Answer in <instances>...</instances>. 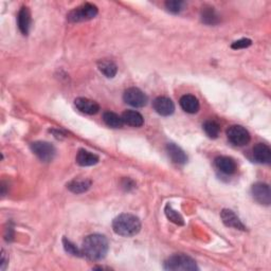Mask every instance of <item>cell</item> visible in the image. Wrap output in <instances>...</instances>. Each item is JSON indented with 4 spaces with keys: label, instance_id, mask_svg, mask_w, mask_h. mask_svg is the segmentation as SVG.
Segmentation results:
<instances>
[{
    "label": "cell",
    "instance_id": "ba28073f",
    "mask_svg": "<svg viewBox=\"0 0 271 271\" xmlns=\"http://www.w3.org/2000/svg\"><path fill=\"white\" fill-rule=\"evenodd\" d=\"M251 194L255 202L260 204L269 205L271 203V191L269 185L264 182H256L252 185Z\"/></svg>",
    "mask_w": 271,
    "mask_h": 271
},
{
    "label": "cell",
    "instance_id": "ffe728a7",
    "mask_svg": "<svg viewBox=\"0 0 271 271\" xmlns=\"http://www.w3.org/2000/svg\"><path fill=\"white\" fill-rule=\"evenodd\" d=\"M90 187H91V181L87 179L72 180L67 184V189L74 194L85 193V192H87L89 190Z\"/></svg>",
    "mask_w": 271,
    "mask_h": 271
},
{
    "label": "cell",
    "instance_id": "3957f363",
    "mask_svg": "<svg viewBox=\"0 0 271 271\" xmlns=\"http://www.w3.org/2000/svg\"><path fill=\"white\" fill-rule=\"evenodd\" d=\"M165 269L170 271H195L197 267L196 262L189 255L185 254H174L165 262Z\"/></svg>",
    "mask_w": 271,
    "mask_h": 271
},
{
    "label": "cell",
    "instance_id": "d6986e66",
    "mask_svg": "<svg viewBox=\"0 0 271 271\" xmlns=\"http://www.w3.org/2000/svg\"><path fill=\"white\" fill-rule=\"evenodd\" d=\"M201 16H202L203 23L205 25H209V26L216 25L219 21V17L217 15V13L215 12V10H214V8H212V6H208V5L203 6L202 10Z\"/></svg>",
    "mask_w": 271,
    "mask_h": 271
},
{
    "label": "cell",
    "instance_id": "603a6c76",
    "mask_svg": "<svg viewBox=\"0 0 271 271\" xmlns=\"http://www.w3.org/2000/svg\"><path fill=\"white\" fill-rule=\"evenodd\" d=\"M203 127L204 133L206 134L208 137H210L212 139H216L218 137L219 132H220V127L216 121H213V120L205 121Z\"/></svg>",
    "mask_w": 271,
    "mask_h": 271
},
{
    "label": "cell",
    "instance_id": "8992f818",
    "mask_svg": "<svg viewBox=\"0 0 271 271\" xmlns=\"http://www.w3.org/2000/svg\"><path fill=\"white\" fill-rule=\"evenodd\" d=\"M31 149L34 155L42 162H51L56 154L55 147L46 141H36L31 144Z\"/></svg>",
    "mask_w": 271,
    "mask_h": 271
},
{
    "label": "cell",
    "instance_id": "52a82bcc",
    "mask_svg": "<svg viewBox=\"0 0 271 271\" xmlns=\"http://www.w3.org/2000/svg\"><path fill=\"white\" fill-rule=\"evenodd\" d=\"M124 102L128 105H131L136 108H140V107H144L147 104L148 98L143 91L139 88L132 87L125 90L123 95Z\"/></svg>",
    "mask_w": 271,
    "mask_h": 271
},
{
    "label": "cell",
    "instance_id": "5bb4252c",
    "mask_svg": "<svg viewBox=\"0 0 271 271\" xmlns=\"http://www.w3.org/2000/svg\"><path fill=\"white\" fill-rule=\"evenodd\" d=\"M168 155L176 165H185L188 162V156L183 152V149L175 143H169L167 145Z\"/></svg>",
    "mask_w": 271,
    "mask_h": 271
},
{
    "label": "cell",
    "instance_id": "4fadbf2b",
    "mask_svg": "<svg viewBox=\"0 0 271 271\" xmlns=\"http://www.w3.org/2000/svg\"><path fill=\"white\" fill-rule=\"evenodd\" d=\"M252 156L256 162L268 165L271 161V149L266 144L258 143L252 149Z\"/></svg>",
    "mask_w": 271,
    "mask_h": 271
},
{
    "label": "cell",
    "instance_id": "277c9868",
    "mask_svg": "<svg viewBox=\"0 0 271 271\" xmlns=\"http://www.w3.org/2000/svg\"><path fill=\"white\" fill-rule=\"evenodd\" d=\"M98 15V8L92 3H85L70 11L67 18L71 23H80L95 18Z\"/></svg>",
    "mask_w": 271,
    "mask_h": 271
},
{
    "label": "cell",
    "instance_id": "7402d4cb",
    "mask_svg": "<svg viewBox=\"0 0 271 271\" xmlns=\"http://www.w3.org/2000/svg\"><path fill=\"white\" fill-rule=\"evenodd\" d=\"M103 121L107 126H109L111 128H120V127H122L124 124L122 117H120L119 115H117V113L111 112V111L104 112Z\"/></svg>",
    "mask_w": 271,
    "mask_h": 271
},
{
    "label": "cell",
    "instance_id": "f1b7e54d",
    "mask_svg": "<svg viewBox=\"0 0 271 271\" xmlns=\"http://www.w3.org/2000/svg\"><path fill=\"white\" fill-rule=\"evenodd\" d=\"M8 262H9V260H6L5 252H4V250H2V252H1V270L5 269V266H6V264H8Z\"/></svg>",
    "mask_w": 271,
    "mask_h": 271
},
{
    "label": "cell",
    "instance_id": "d4e9b609",
    "mask_svg": "<svg viewBox=\"0 0 271 271\" xmlns=\"http://www.w3.org/2000/svg\"><path fill=\"white\" fill-rule=\"evenodd\" d=\"M63 245H64V248H65L66 252H68L69 254L73 255V256H78V258H81V256H83V251L80 250L72 241H70L69 239L67 238H64L63 239Z\"/></svg>",
    "mask_w": 271,
    "mask_h": 271
},
{
    "label": "cell",
    "instance_id": "83f0119b",
    "mask_svg": "<svg viewBox=\"0 0 271 271\" xmlns=\"http://www.w3.org/2000/svg\"><path fill=\"white\" fill-rule=\"evenodd\" d=\"M123 187H124L125 190L128 191L130 189H134L135 188V183H134V181H132L131 179H128V178H127V179H124Z\"/></svg>",
    "mask_w": 271,
    "mask_h": 271
},
{
    "label": "cell",
    "instance_id": "4316f807",
    "mask_svg": "<svg viewBox=\"0 0 271 271\" xmlns=\"http://www.w3.org/2000/svg\"><path fill=\"white\" fill-rule=\"evenodd\" d=\"M252 44V41L248 38H241L238 39L237 41H234L233 44L231 45V48L234 50H238V49H244V48H248L250 47Z\"/></svg>",
    "mask_w": 271,
    "mask_h": 271
},
{
    "label": "cell",
    "instance_id": "9c48e42d",
    "mask_svg": "<svg viewBox=\"0 0 271 271\" xmlns=\"http://www.w3.org/2000/svg\"><path fill=\"white\" fill-rule=\"evenodd\" d=\"M153 107L156 112L160 116L169 117L175 111V105L170 99L167 97H158L153 102Z\"/></svg>",
    "mask_w": 271,
    "mask_h": 271
},
{
    "label": "cell",
    "instance_id": "2e32d148",
    "mask_svg": "<svg viewBox=\"0 0 271 271\" xmlns=\"http://www.w3.org/2000/svg\"><path fill=\"white\" fill-rule=\"evenodd\" d=\"M76 163L81 167H91L99 162V157L96 154L86 151V149H80L75 157Z\"/></svg>",
    "mask_w": 271,
    "mask_h": 271
},
{
    "label": "cell",
    "instance_id": "7a4b0ae2",
    "mask_svg": "<svg viewBox=\"0 0 271 271\" xmlns=\"http://www.w3.org/2000/svg\"><path fill=\"white\" fill-rule=\"evenodd\" d=\"M112 229L120 237H132L140 232L141 222L136 215L123 213L113 219Z\"/></svg>",
    "mask_w": 271,
    "mask_h": 271
},
{
    "label": "cell",
    "instance_id": "ac0fdd59",
    "mask_svg": "<svg viewBox=\"0 0 271 271\" xmlns=\"http://www.w3.org/2000/svg\"><path fill=\"white\" fill-rule=\"evenodd\" d=\"M122 120L124 124L133 127H141L144 124V118L140 112L136 110H126L123 112Z\"/></svg>",
    "mask_w": 271,
    "mask_h": 271
},
{
    "label": "cell",
    "instance_id": "484cf974",
    "mask_svg": "<svg viewBox=\"0 0 271 271\" xmlns=\"http://www.w3.org/2000/svg\"><path fill=\"white\" fill-rule=\"evenodd\" d=\"M166 8L169 12L173 14L180 13L183 8V2L178 1V0H170V1L166 2Z\"/></svg>",
    "mask_w": 271,
    "mask_h": 271
},
{
    "label": "cell",
    "instance_id": "30bf717a",
    "mask_svg": "<svg viewBox=\"0 0 271 271\" xmlns=\"http://www.w3.org/2000/svg\"><path fill=\"white\" fill-rule=\"evenodd\" d=\"M220 217L223 219V223L230 228H234V229L245 231L246 227L241 223V220L238 218V216L233 211L229 209H224L220 213Z\"/></svg>",
    "mask_w": 271,
    "mask_h": 271
},
{
    "label": "cell",
    "instance_id": "cb8c5ba5",
    "mask_svg": "<svg viewBox=\"0 0 271 271\" xmlns=\"http://www.w3.org/2000/svg\"><path fill=\"white\" fill-rule=\"evenodd\" d=\"M165 212H166L167 217H168L172 223H174V224H176V225H179V226L184 225L183 217H182V216L180 215V214L178 213L176 210H174V209H173V206L170 205L169 203H168V204L166 205Z\"/></svg>",
    "mask_w": 271,
    "mask_h": 271
},
{
    "label": "cell",
    "instance_id": "6da1fadb",
    "mask_svg": "<svg viewBox=\"0 0 271 271\" xmlns=\"http://www.w3.org/2000/svg\"><path fill=\"white\" fill-rule=\"evenodd\" d=\"M108 240L102 234H91L84 239L83 254L91 261L104 259L108 252Z\"/></svg>",
    "mask_w": 271,
    "mask_h": 271
},
{
    "label": "cell",
    "instance_id": "5b68a950",
    "mask_svg": "<svg viewBox=\"0 0 271 271\" xmlns=\"http://www.w3.org/2000/svg\"><path fill=\"white\" fill-rule=\"evenodd\" d=\"M227 137L233 145L244 146L250 142V134L245 127L240 125H232L227 131Z\"/></svg>",
    "mask_w": 271,
    "mask_h": 271
},
{
    "label": "cell",
    "instance_id": "e0dca14e",
    "mask_svg": "<svg viewBox=\"0 0 271 271\" xmlns=\"http://www.w3.org/2000/svg\"><path fill=\"white\" fill-rule=\"evenodd\" d=\"M179 104L181 106V108L188 113H196L199 110V101L198 99L192 95H185L180 98Z\"/></svg>",
    "mask_w": 271,
    "mask_h": 271
},
{
    "label": "cell",
    "instance_id": "7c38bea8",
    "mask_svg": "<svg viewBox=\"0 0 271 271\" xmlns=\"http://www.w3.org/2000/svg\"><path fill=\"white\" fill-rule=\"evenodd\" d=\"M215 167L220 172L226 175H233L237 172V167L235 161L231 158V157L227 156H219L215 159Z\"/></svg>",
    "mask_w": 271,
    "mask_h": 271
},
{
    "label": "cell",
    "instance_id": "44dd1931",
    "mask_svg": "<svg viewBox=\"0 0 271 271\" xmlns=\"http://www.w3.org/2000/svg\"><path fill=\"white\" fill-rule=\"evenodd\" d=\"M99 70L108 78L115 77L117 72H118V67L113 62L111 61H101L98 64Z\"/></svg>",
    "mask_w": 271,
    "mask_h": 271
},
{
    "label": "cell",
    "instance_id": "8fae6325",
    "mask_svg": "<svg viewBox=\"0 0 271 271\" xmlns=\"http://www.w3.org/2000/svg\"><path fill=\"white\" fill-rule=\"evenodd\" d=\"M74 105L76 108L86 115H96L100 110V106L96 101L86 99V98H77L74 100Z\"/></svg>",
    "mask_w": 271,
    "mask_h": 271
},
{
    "label": "cell",
    "instance_id": "9a60e30c",
    "mask_svg": "<svg viewBox=\"0 0 271 271\" xmlns=\"http://www.w3.org/2000/svg\"><path fill=\"white\" fill-rule=\"evenodd\" d=\"M17 20H18V28L20 32L24 35L29 34L30 27H31V14L27 6H23V8L20 9L17 16Z\"/></svg>",
    "mask_w": 271,
    "mask_h": 271
}]
</instances>
